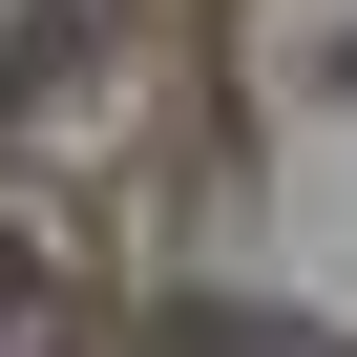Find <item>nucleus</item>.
I'll return each instance as SVG.
<instances>
[{
  "label": "nucleus",
  "mask_w": 357,
  "mask_h": 357,
  "mask_svg": "<svg viewBox=\"0 0 357 357\" xmlns=\"http://www.w3.org/2000/svg\"><path fill=\"white\" fill-rule=\"evenodd\" d=\"M147 357H336V336H294V315H168Z\"/></svg>",
  "instance_id": "1"
},
{
  "label": "nucleus",
  "mask_w": 357,
  "mask_h": 357,
  "mask_svg": "<svg viewBox=\"0 0 357 357\" xmlns=\"http://www.w3.org/2000/svg\"><path fill=\"white\" fill-rule=\"evenodd\" d=\"M0 357H63V273L43 252H0Z\"/></svg>",
  "instance_id": "2"
}]
</instances>
